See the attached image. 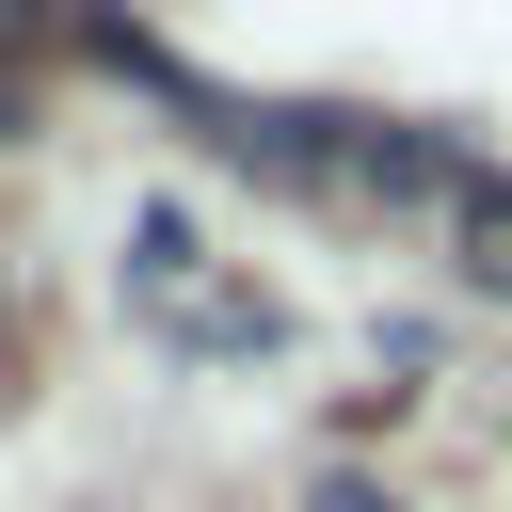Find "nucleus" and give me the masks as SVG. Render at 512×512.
<instances>
[{
    "mask_svg": "<svg viewBox=\"0 0 512 512\" xmlns=\"http://www.w3.org/2000/svg\"><path fill=\"white\" fill-rule=\"evenodd\" d=\"M0 320H16V288H0Z\"/></svg>",
    "mask_w": 512,
    "mask_h": 512,
    "instance_id": "nucleus-4",
    "label": "nucleus"
},
{
    "mask_svg": "<svg viewBox=\"0 0 512 512\" xmlns=\"http://www.w3.org/2000/svg\"><path fill=\"white\" fill-rule=\"evenodd\" d=\"M432 224H448V256H464V288H480V304H512V176H496V160H464Z\"/></svg>",
    "mask_w": 512,
    "mask_h": 512,
    "instance_id": "nucleus-2",
    "label": "nucleus"
},
{
    "mask_svg": "<svg viewBox=\"0 0 512 512\" xmlns=\"http://www.w3.org/2000/svg\"><path fill=\"white\" fill-rule=\"evenodd\" d=\"M320 512H400V496H384V480H352V464H336V480H320Z\"/></svg>",
    "mask_w": 512,
    "mask_h": 512,
    "instance_id": "nucleus-3",
    "label": "nucleus"
},
{
    "mask_svg": "<svg viewBox=\"0 0 512 512\" xmlns=\"http://www.w3.org/2000/svg\"><path fill=\"white\" fill-rule=\"evenodd\" d=\"M112 304H128L160 352H192V368H256V352H288V304H272L240 256H208L192 208H128V240H112Z\"/></svg>",
    "mask_w": 512,
    "mask_h": 512,
    "instance_id": "nucleus-1",
    "label": "nucleus"
}]
</instances>
